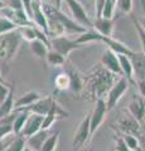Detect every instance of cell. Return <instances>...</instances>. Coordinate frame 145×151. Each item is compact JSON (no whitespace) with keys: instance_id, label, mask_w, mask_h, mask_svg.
I'll return each instance as SVG.
<instances>
[{"instance_id":"f1b7e54d","label":"cell","mask_w":145,"mask_h":151,"mask_svg":"<svg viewBox=\"0 0 145 151\" xmlns=\"http://www.w3.org/2000/svg\"><path fill=\"white\" fill-rule=\"evenodd\" d=\"M66 57H63L61 53L56 52L54 49H49L48 54H47V59L45 62L50 67H62V65L66 64Z\"/></svg>"},{"instance_id":"7bdbcfd3","label":"cell","mask_w":145,"mask_h":151,"mask_svg":"<svg viewBox=\"0 0 145 151\" xmlns=\"http://www.w3.org/2000/svg\"><path fill=\"white\" fill-rule=\"evenodd\" d=\"M139 23H140V24H141V27L144 28V30H145V18L140 19V20H139Z\"/></svg>"},{"instance_id":"4fadbf2b","label":"cell","mask_w":145,"mask_h":151,"mask_svg":"<svg viewBox=\"0 0 145 151\" xmlns=\"http://www.w3.org/2000/svg\"><path fill=\"white\" fill-rule=\"evenodd\" d=\"M32 20L40 30H43L48 35V22L42 0H32Z\"/></svg>"},{"instance_id":"c3c4849f","label":"cell","mask_w":145,"mask_h":151,"mask_svg":"<svg viewBox=\"0 0 145 151\" xmlns=\"http://www.w3.org/2000/svg\"><path fill=\"white\" fill-rule=\"evenodd\" d=\"M110 151H114V149H111V150H110Z\"/></svg>"},{"instance_id":"e0dca14e","label":"cell","mask_w":145,"mask_h":151,"mask_svg":"<svg viewBox=\"0 0 145 151\" xmlns=\"http://www.w3.org/2000/svg\"><path fill=\"white\" fill-rule=\"evenodd\" d=\"M114 19H105V18H96L93 20V30L99 33L102 37H112L114 32Z\"/></svg>"},{"instance_id":"b9f144b4","label":"cell","mask_w":145,"mask_h":151,"mask_svg":"<svg viewBox=\"0 0 145 151\" xmlns=\"http://www.w3.org/2000/svg\"><path fill=\"white\" fill-rule=\"evenodd\" d=\"M5 6H6L5 1H4V0H0V10H1V9H4Z\"/></svg>"},{"instance_id":"603a6c76","label":"cell","mask_w":145,"mask_h":151,"mask_svg":"<svg viewBox=\"0 0 145 151\" xmlns=\"http://www.w3.org/2000/svg\"><path fill=\"white\" fill-rule=\"evenodd\" d=\"M49 134H50L49 131L40 130L39 132H37V134H34L33 136H30V137L27 139V146H29V147L34 151H40L42 146H43L44 141L49 136Z\"/></svg>"},{"instance_id":"f546056e","label":"cell","mask_w":145,"mask_h":151,"mask_svg":"<svg viewBox=\"0 0 145 151\" xmlns=\"http://www.w3.org/2000/svg\"><path fill=\"white\" fill-rule=\"evenodd\" d=\"M59 135H61V132L58 130L57 131H53L52 134H49V136L44 141L43 146H42V150L40 151H56V149H57V146H58Z\"/></svg>"},{"instance_id":"7dc6e473","label":"cell","mask_w":145,"mask_h":151,"mask_svg":"<svg viewBox=\"0 0 145 151\" xmlns=\"http://www.w3.org/2000/svg\"><path fill=\"white\" fill-rule=\"evenodd\" d=\"M111 1H114V3L116 4V3H118V0H111Z\"/></svg>"},{"instance_id":"8d00e7d4","label":"cell","mask_w":145,"mask_h":151,"mask_svg":"<svg viewBox=\"0 0 145 151\" xmlns=\"http://www.w3.org/2000/svg\"><path fill=\"white\" fill-rule=\"evenodd\" d=\"M114 151H131L128 146H126L125 141L121 135H118L115 137V146H114Z\"/></svg>"},{"instance_id":"52a82bcc","label":"cell","mask_w":145,"mask_h":151,"mask_svg":"<svg viewBox=\"0 0 145 151\" xmlns=\"http://www.w3.org/2000/svg\"><path fill=\"white\" fill-rule=\"evenodd\" d=\"M130 83L129 81L126 79L124 76L119 77V79L116 81V83L112 86V88L110 89V92L107 93L106 96V106H107V110L111 111L116 105L119 103V101L121 100V97L128 92Z\"/></svg>"},{"instance_id":"2e32d148","label":"cell","mask_w":145,"mask_h":151,"mask_svg":"<svg viewBox=\"0 0 145 151\" xmlns=\"http://www.w3.org/2000/svg\"><path fill=\"white\" fill-rule=\"evenodd\" d=\"M100 42L105 43L107 45V49L112 50L114 53H116L118 55L124 54V55L130 57V55L134 53V50L131 48H129L128 45H125L123 42L118 40L114 37H102V35H100Z\"/></svg>"},{"instance_id":"d590c367","label":"cell","mask_w":145,"mask_h":151,"mask_svg":"<svg viewBox=\"0 0 145 151\" xmlns=\"http://www.w3.org/2000/svg\"><path fill=\"white\" fill-rule=\"evenodd\" d=\"M59 117L57 115H54V113H49V115L44 116L43 119V124H42V130H45V131H49L50 127L53 126V124L56 121H57Z\"/></svg>"},{"instance_id":"83f0119b","label":"cell","mask_w":145,"mask_h":151,"mask_svg":"<svg viewBox=\"0 0 145 151\" xmlns=\"http://www.w3.org/2000/svg\"><path fill=\"white\" fill-rule=\"evenodd\" d=\"M27 146V139L22 135H15L14 139L5 145L4 147H0L3 151H24Z\"/></svg>"},{"instance_id":"f35d334b","label":"cell","mask_w":145,"mask_h":151,"mask_svg":"<svg viewBox=\"0 0 145 151\" xmlns=\"http://www.w3.org/2000/svg\"><path fill=\"white\" fill-rule=\"evenodd\" d=\"M9 6L13 8V9H17V10H24L22 0H10V4H9Z\"/></svg>"},{"instance_id":"cb8c5ba5","label":"cell","mask_w":145,"mask_h":151,"mask_svg":"<svg viewBox=\"0 0 145 151\" xmlns=\"http://www.w3.org/2000/svg\"><path fill=\"white\" fill-rule=\"evenodd\" d=\"M14 86H15V83L13 82L6 100L3 103H0V119H4V117L12 115L15 111V107H14V103H15V101H14Z\"/></svg>"},{"instance_id":"ac0fdd59","label":"cell","mask_w":145,"mask_h":151,"mask_svg":"<svg viewBox=\"0 0 145 151\" xmlns=\"http://www.w3.org/2000/svg\"><path fill=\"white\" fill-rule=\"evenodd\" d=\"M129 58L134 65V73L136 82L140 81V79H145V54L134 52Z\"/></svg>"},{"instance_id":"5bb4252c","label":"cell","mask_w":145,"mask_h":151,"mask_svg":"<svg viewBox=\"0 0 145 151\" xmlns=\"http://www.w3.org/2000/svg\"><path fill=\"white\" fill-rule=\"evenodd\" d=\"M128 112L131 115L139 124L143 125L145 121V100L140 94H134L131 101L128 105Z\"/></svg>"},{"instance_id":"f6af8a7d","label":"cell","mask_w":145,"mask_h":151,"mask_svg":"<svg viewBox=\"0 0 145 151\" xmlns=\"http://www.w3.org/2000/svg\"><path fill=\"white\" fill-rule=\"evenodd\" d=\"M24 151H34V150H32L29 146H25V149H24Z\"/></svg>"},{"instance_id":"277c9868","label":"cell","mask_w":145,"mask_h":151,"mask_svg":"<svg viewBox=\"0 0 145 151\" xmlns=\"http://www.w3.org/2000/svg\"><path fill=\"white\" fill-rule=\"evenodd\" d=\"M17 111H28L30 113H37V115H40V116H47L49 113H54L59 119H67L68 117V112L54 100L53 96L42 97L34 105L22 108V110H17Z\"/></svg>"},{"instance_id":"e575fe53","label":"cell","mask_w":145,"mask_h":151,"mask_svg":"<svg viewBox=\"0 0 145 151\" xmlns=\"http://www.w3.org/2000/svg\"><path fill=\"white\" fill-rule=\"evenodd\" d=\"M116 5H118L120 13L126 15V14H130L133 10V0H118Z\"/></svg>"},{"instance_id":"d6986e66","label":"cell","mask_w":145,"mask_h":151,"mask_svg":"<svg viewBox=\"0 0 145 151\" xmlns=\"http://www.w3.org/2000/svg\"><path fill=\"white\" fill-rule=\"evenodd\" d=\"M120 64H121V70H123V76L128 79L129 83L134 86V88L136 89V79H135V73H134V65L131 63V60L128 55L120 54L119 55Z\"/></svg>"},{"instance_id":"9a60e30c","label":"cell","mask_w":145,"mask_h":151,"mask_svg":"<svg viewBox=\"0 0 145 151\" xmlns=\"http://www.w3.org/2000/svg\"><path fill=\"white\" fill-rule=\"evenodd\" d=\"M44 116L37 115V113H30L27 119V122L24 125V129L22 131V136H24L25 139L33 136L37 132H39L42 130V124H43Z\"/></svg>"},{"instance_id":"7a4b0ae2","label":"cell","mask_w":145,"mask_h":151,"mask_svg":"<svg viewBox=\"0 0 145 151\" xmlns=\"http://www.w3.org/2000/svg\"><path fill=\"white\" fill-rule=\"evenodd\" d=\"M116 77L118 76L109 72L104 67L93 70V73H91L86 78L85 83V89L90 96V100L96 102L97 100L105 98V96H107L112 86L118 81Z\"/></svg>"},{"instance_id":"ee69618b","label":"cell","mask_w":145,"mask_h":151,"mask_svg":"<svg viewBox=\"0 0 145 151\" xmlns=\"http://www.w3.org/2000/svg\"><path fill=\"white\" fill-rule=\"evenodd\" d=\"M139 1H140V4H141L143 10H144V13H145V0H139Z\"/></svg>"},{"instance_id":"44dd1931","label":"cell","mask_w":145,"mask_h":151,"mask_svg":"<svg viewBox=\"0 0 145 151\" xmlns=\"http://www.w3.org/2000/svg\"><path fill=\"white\" fill-rule=\"evenodd\" d=\"M67 72L71 78V91L74 94H79L83 89H85V83H86V78H83L77 70H74L73 68L67 69Z\"/></svg>"},{"instance_id":"7402d4cb","label":"cell","mask_w":145,"mask_h":151,"mask_svg":"<svg viewBox=\"0 0 145 151\" xmlns=\"http://www.w3.org/2000/svg\"><path fill=\"white\" fill-rule=\"evenodd\" d=\"M29 49L32 52L37 59L42 60V62L45 63V59H47V54H48V50H49V47L44 42H42L39 39L33 40L29 43Z\"/></svg>"},{"instance_id":"3957f363","label":"cell","mask_w":145,"mask_h":151,"mask_svg":"<svg viewBox=\"0 0 145 151\" xmlns=\"http://www.w3.org/2000/svg\"><path fill=\"white\" fill-rule=\"evenodd\" d=\"M23 38L18 29L0 35V64L9 65L20 48Z\"/></svg>"},{"instance_id":"5b68a950","label":"cell","mask_w":145,"mask_h":151,"mask_svg":"<svg viewBox=\"0 0 145 151\" xmlns=\"http://www.w3.org/2000/svg\"><path fill=\"white\" fill-rule=\"evenodd\" d=\"M91 139V112L83 117V120L79 122L77 130L74 131L72 147L74 151H78L85 147V145L90 142Z\"/></svg>"},{"instance_id":"6da1fadb","label":"cell","mask_w":145,"mask_h":151,"mask_svg":"<svg viewBox=\"0 0 145 151\" xmlns=\"http://www.w3.org/2000/svg\"><path fill=\"white\" fill-rule=\"evenodd\" d=\"M43 9L47 15V22H48V37H61V35H81L86 33L88 29L85 27L79 25L73 19L68 18L66 14L61 12V9H57L53 4L43 1Z\"/></svg>"},{"instance_id":"8fae6325","label":"cell","mask_w":145,"mask_h":151,"mask_svg":"<svg viewBox=\"0 0 145 151\" xmlns=\"http://www.w3.org/2000/svg\"><path fill=\"white\" fill-rule=\"evenodd\" d=\"M107 112H109V110H107L105 98L97 100L95 102V107L91 112V139L93 137L95 132L100 129V126L104 124Z\"/></svg>"},{"instance_id":"1f68e13d","label":"cell","mask_w":145,"mask_h":151,"mask_svg":"<svg viewBox=\"0 0 145 151\" xmlns=\"http://www.w3.org/2000/svg\"><path fill=\"white\" fill-rule=\"evenodd\" d=\"M115 9H116V4L111 0H106L104 6L101 10V15L100 18H105V19H114V14H115Z\"/></svg>"},{"instance_id":"ba28073f","label":"cell","mask_w":145,"mask_h":151,"mask_svg":"<svg viewBox=\"0 0 145 151\" xmlns=\"http://www.w3.org/2000/svg\"><path fill=\"white\" fill-rule=\"evenodd\" d=\"M64 1H66L74 22H77L79 25L85 27L88 30L93 29V22L90 19L86 9L83 8V5L78 1V0H64Z\"/></svg>"},{"instance_id":"7c38bea8","label":"cell","mask_w":145,"mask_h":151,"mask_svg":"<svg viewBox=\"0 0 145 151\" xmlns=\"http://www.w3.org/2000/svg\"><path fill=\"white\" fill-rule=\"evenodd\" d=\"M100 63L105 69H107L111 73H114L115 76H119V77L123 76L119 55L114 53L112 50H110V49L104 50V53H102L101 58H100Z\"/></svg>"},{"instance_id":"681fc988","label":"cell","mask_w":145,"mask_h":151,"mask_svg":"<svg viewBox=\"0 0 145 151\" xmlns=\"http://www.w3.org/2000/svg\"><path fill=\"white\" fill-rule=\"evenodd\" d=\"M0 151H3V150H1V149H0Z\"/></svg>"},{"instance_id":"30bf717a","label":"cell","mask_w":145,"mask_h":151,"mask_svg":"<svg viewBox=\"0 0 145 151\" xmlns=\"http://www.w3.org/2000/svg\"><path fill=\"white\" fill-rule=\"evenodd\" d=\"M0 13L3 14V18H6L8 20H10L13 24H15L18 28L37 27L33 23V20L29 18V15L25 13V10H17V9H13L9 5H6L4 9L0 10Z\"/></svg>"},{"instance_id":"ffe728a7","label":"cell","mask_w":145,"mask_h":151,"mask_svg":"<svg viewBox=\"0 0 145 151\" xmlns=\"http://www.w3.org/2000/svg\"><path fill=\"white\" fill-rule=\"evenodd\" d=\"M42 97H43V96H42L39 92H35V91H29V92H27L24 94H22V96L15 101V103H14L15 111L34 105V103L37 101H39Z\"/></svg>"},{"instance_id":"4316f807","label":"cell","mask_w":145,"mask_h":151,"mask_svg":"<svg viewBox=\"0 0 145 151\" xmlns=\"http://www.w3.org/2000/svg\"><path fill=\"white\" fill-rule=\"evenodd\" d=\"M54 88L56 91H67V89L71 88V78H69V74L67 70L64 72H61L56 76L54 78Z\"/></svg>"},{"instance_id":"836d02e7","label":"cell","mask_w":145,"mask_h":151,"mask_svg":"<svg viewBox=\"0 0 145 151\" xmlns=\"http://www.w3.org/2000/svg\"><path fill=\"white\" fill-rule=\"evenodd\" d=\"M133 23H134V25H135V29H136L138 37H139V39H140V43H141L143 53L145 54V30H144V28L141 27V24L139 23V20H136L134 17H133Z\"/></svg>"},{"instance_id":"9c48e42d","label":"cell","mask_w":145,"mask_h":151,"mask_svg":"<svg viewBox=\"0 0 145 151\" xmlns=\"http://www.w3.org/2000/svg\"><path fill=\"white\" fill-rule=\"evenodd\" d=\"M49 42H50V49H54L56 52L61 53L63 57H66V58L74 49H79L83 47L81 44H78L76 39H71V38H68L67 35L49 38Z\"/></svg>"},{"instance_id":"d4e9b609","label":"cell","mask_w":145,"mask_h":151,"mask_svg":"<svg viewBox=\"0 0 145 151\" xmlns=\"http://www.w3.org/2000/svg\"><path fill=\"white\" fill-rule=\"evenodd\" d=\"M15 119V111L12 115H9L4 119H0V141H3L9 135L14 134L13 132V121Z\"/></svg>"},{"instance_id":"8992f818","label":"cell","mask_w":145,"mask_h":151,"mask_svg":"<svg viewBox=\"0 0 145 151\" xmlns=\"http://www.w3.org/2000/svg\"><path fill=\"white\" fill-rule=\"evenodd\" d=\"M116 131L119 135H133L141 140V124H139L129 112L116 121Z\"/></svg>"},{"instance_id":"74e56055","label":"cell","mask_w":145,"mask_h":151,"mask_svg":"<svg viewBox=\"0 0 145 151\" xmlns=\"http://www.w3.org/2000/svg\"><path fill=\"white\" fill-rule=\"evenodd\" d=\"M136 89L140 96L145 100V79H140V81L136 82Z\"/></svg>"},{"instance_id":"484cf974","label":"cell","mask_w":145,"mask_h":151,"mask_svg":"<svg viewBox=\"0 0 145 151\" xmlns=\"http://www.w3.org/2000/svg\"><path fill=\"white\" fill-rule=\"evenodd\" d=\"M30 115V112L28 111H15V119L13 121V132L14 135H20L24 125L27 122L28 116Z\"/></svg>"},{"instance_id":"60d3db41","label":"cell","mask_w":145,"mask_h":151,"mask_svg":"<svg viewBox=\"0 0 145 151\" xmlns=\"http://www.w3.org/2000/svg\"><path fill=\"white\" fill-rule=\"evenodd\" d=\"M0 83H3V84H5V86H12V84H9L5 79H4L3 77V74H1V70H0Z\"/></svg>"},{"instance_id":"ab89813d","label":"cell","mask_w":145,"mask_h":151,"mask_svg":"<svg viewBox=\"0 0 145 151\" xmlns=\"http://www.w3.org/2000/svg\"><path fill=\"white\" fill-rule=\"evenodd\" d=\"M62 3H63V0H53V4H54V6L57 9H61V6H62Z\"/></svg>"},{"instance_id":"bcb514c9","label":"cell","mask_w":145,"mask_h":151,"mask_svg":"<svg viewBox=\"0 0 145 151\" xmlns=\"http://www.w3.org/2000/svg\"><path fill=\"white\" fill-rule=\"evenodd\" d=\"M45 3H50V4H53V0H45ZM54 5V4H53Z\"/></svg>"},{"instance_id":"d6a6232c","label":"cell","mask_w":145,"mask_h":151,"mask_svg":"<svg viewBox=\"0 0 145 151\" xmlns=\"http://www.w3.org/2000/svg\"><path fill=\"white\" fill-rule=\"evenodd\" d=\"M15 29H18V27L15 24H13L10 20H8L6 18H3V17L0 18V35L10 33Z\"/></svg>"},{"instance_id":"4dcf8cb0","label":"cell","mask_w":145,"mask_h":151,"mask_svg":"<svg viewBox=\"0 0 145 151\" xmlns=\"http://www.w3.org/2000/svg\"><path fill=\"white\" fill-rule=\"evenodd\" d=\"M76 42L78 44H81V45H86L88 43H92V42H100V34L99 33H96L93 29L87 30L86 33L78 35L76 38Z\"/></svg>"}]
</instances>
